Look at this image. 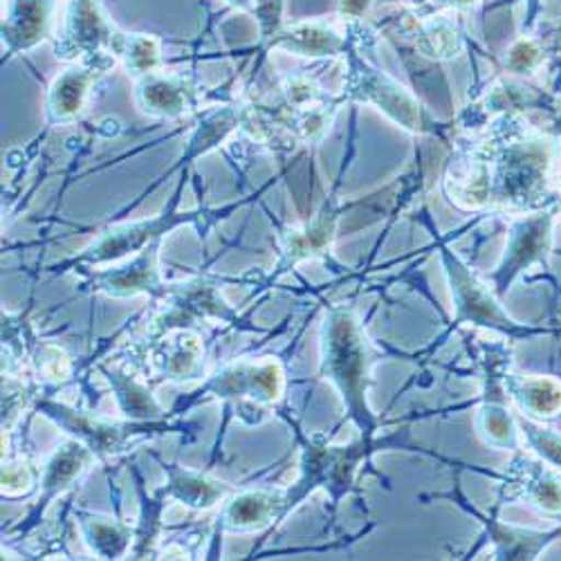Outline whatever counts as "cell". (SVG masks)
<instances>
[{
  "label": "cell",
  "instance_id": "17",
  "mask_svg": "<svg viewBox=\"0 0 561 561\" xmlns=\"http://www.w3.org/2000/svg\"><path fill=\"white\" fill-rule=\"evenodd\" d=\"M102 373L117 398L122 413L128 420H135V423H149V420H160L164 415L162 407L158 404V400L145 382L128 376L124 368L117 366H102Z\"/></svg>",
  "mask_w": 561,
  "mask_h": 561
},
{
  "label": "cell",
  "instance_id": "25",
  "mask_svg": "<svg viewBox=\"0 0 561 561\" xmlns=\"http://www.w3.org/2000/svg\"><path fill=\"white\" fill-rule=\"evenodd\" d=\"M38 479L41 472L36 470L34 462L25 458L8 462L3 467V496H25L34 490Z\"/></svg>",
  "mask_w": 561,
  "mask_h": 561
},
{
  "label": "cell",
  "instance_id": "13",
  "mask_svg": "<svg viewBox=\"0 0 561 561\" xmlns=\"http://www.w3.org/2000/svg\"><path fill=\"white\" fill-rule=\"evenodd\" d=\"M95 460H98V456L92 454L90 447L83 445L81 440L72 438V440L64 443L50 456V460L45 462L43 472H41V479H38V485H41L38 507H45L55 496H59L61 492L70 490L75 485V481H79L81 474Z\"/></svg>",
  "mask_w": 561,
  "mask_h": 561
},
{
  "label": "cell",
  "instance_id": "9",
  "mask_svg": "<svg viewBox=\"0 0 561 561\" xmlns=\"http://www.w3.org/2000/svg\"><path fill=\"white\" fill-rule=\"evenodd\" d=\"M201 90L198 85L180 75L149 72L135 79V98L139 108L158 119H175L196 108Z\"/></svg>",
  "mask_w": 561,
  "mask_h": 561
},
{
  "label": "cell",
  "instance_id": "29",
  "mask_svg": "<svg viewBox=\"0 0 561 561\" xmlns=\"http://www.w3.org/2000/svg\"><path fill=\"white\" fill-rule=\"evenodd\" d=\"M280 95H284L286 106L290 108H308L314 104L319 88L314 85L312 79L297 75V77L284 79V83H280Z\"/></svg>",
  "mask_w": 561,
  "mask_h": 561
},
{
  "label": "cell",
  "instance_id": "11",
  "mask_svg": "<svg viewBox=\"0 0 561 561\" xmlns=\"http://www.w3.org/2000/svg\"><path fill=\"white\" fill-rule=\"evenodd\" d=\"M293 507L290 494L274 490H248L225 499L218 526L222 533H252L272 526Z\"/></svg>",
  "mask_w": 561,
  "mask_h": 561
},
{
  "label": "cell",
  "instance_id": "27",
  "mask_svg": "<svg viewBox=\"0 0 561 561\" xmlns=\"http://www.w3.org/2000/svg\"><path fill=\"white\" fill-rule=\"evenodd\" d=\"M522 400L537 413H554L561 407V387L550 380H530L522 389Z\"/></svg>",
  "mask_w": 561,
  "mask_h": 561
},
{
  "label": "cell",
  "instance_id": "35",
  "mask_svg": "<svg viewBox=\"0 0 561 561\" xmlns=\"http://www.w3.org/2000/svg\"><path fill=\"white\" fill-rule=\"evenodd\" d=\"M447 3H451V5H472L474 3V0H447Z\"/></svg>",
  "mask_w": 561,
  "mask_h": 561
},
{
  "label": "cell",
  "instance_id": "4",
  "mask_svg": "<svg viewBox=\"0 0 561 561\" xmlns=\"http://www.w3.org/2000/svg\"><path fill=\"white\" fill-rule=\"evenodd\" d=\"M178 196L173 198L171 207L153 218L145 220H135V222H124L106 229L95 243L88 245L79 256H75L68 265H79V267H100L108 263H119L126 256H133L137 252H142L149 248L153 241L164 239L171 229H175L182 222H190L194 214H175Z\"/></svg>",
  "mask_w": 561,
  "mask_h": 561
},
{
  "label": "cell",
  "instance_id": "33",
  "mask_svg": "<svg viewBox=\"0 0 561 561\" xmlns=\"http://www.w3.org/2000/svg\"><path fill=\"white\" fill-rule=\"evenodd\" d=\"M368 3H370V0H344L342 12L348 14V16H359L368 8Z\"/></svg>",
  "mask_w": 561,
  "mask_h": 561
},
{
  "label": "cell",
  "instance_id": "19",
  "mask_svg": "<svg viewBox=\"0 0 561 561\" xmlns=\"http://www.w3.org/2000/svg\"><path fill=\"white\" fill-rule=\"evenodd\" d=\"M449 274H451V284H454V295L458 304V312L467 319L483 321V323H505L503 314L490 299V295L477 284V280L470 276L462 265L456 261L449 263Z\"/></svg>",
  "mask_w": 561,
  "mask_h": 561
},
{
  "label": "cell",
  "instance_id": "30",
  "mask_svg": "<svg viewBox=\"0 0 561 561\" xmlns=\"http://www.w3.org/2000/svg\"><path fill=\"white\" fill-rule=\"evenodd\" d=\"M254 14L261 27V43L263 48L276 36V32L284 27V0H256Z\"/></svg>",
  "mask_w": 561,
  "mask_h": 561
},
{
  "label": "cell",
  "instance_id": "22",
  "mask_svg": "<svg viewBox=\"0 0 561 561\" xmlns=\"http://www.w3.org/2000/svg\"><path fill=\"white\" fill-rule=\"evenodd\" d=\"M239 126H243V106L237 104V106H225L220 111H214L203 119V124L194 133L186 158H198L211 151L233 128Z\"/></svg>",
  "mask_w": 561,
  "mask_h": 561
},
{
  "label": "cell",
  "instance_id": "7",
  "mask_svg": "<svg viewBox=\"0 0 561 561\" xmlns=\"http://www.w3.org/2000/svg\"><path fill=\"white\" fill-rule=\"evenodd\" d=\"M160 245L162 239L153 241L142 252L133 254L130 261L100 270L90 276L88 286L98 293H104L108 297H135V295H149L156 301H162L167 295V284L162 280L158 259H160Z\"/></svg>",
  "mask_w": 561,
  "mask_h": 561
},
{
  "label": "cell",
  "instance_id": "12",
  "mask_svg": "<svg viewBox=\"0 0 561 561\" xmlns=\"http://www.w3.org/2000/svg\"><path fill=\"white\" fill-rule=\"evenodd\" d=\"M55 0H10L3 21V41L8 55H19L36 48L50 36Z\"/></svg>",
  "mask_w": 561,
  "mask_h": 561
},
{
  "label": "cell",
  "instance_id": "5",
  "mask_svg": "<svg viewBox=\"0 0 561 561\" xmlns=\"http://www.w3.org/2000/svg\"><path fill=\"white\" fill-rule=\"evenodd\" d=\"M164 312L153 319L151 337H160L175 329H190L198 321L218 319V321H237V312L225 301L220 288L211 278H194L186 284H175L167 288Z\"/></svg>",
  "mask_w": 561,
  "mask_h": 561
},
{
  "label": "cell",
  "instance_id": "23",
  "mask_svg": "<svg viewBox=\"0 0 561 561\" xmlns=\"http://www.w3.org/2000/svg\"><path fill=\"white\" fill-rule=\"evenodd\" d=\"M32 364L36 370V378L43 382H66L72 376V359L70 355L53 344H38L32 353Z\"/></svg>",
  "mask_w": 561,
  "mask_h": 561
},
{
  "label": "cell",
  "instance_id": "2",
  "mask_svg": "<svg viewBox=\"0 0 561 561\" xmlns=\"http://www.w3.org/2000/svg\"><path fill=\"white\" fill-rule=\"evenodd\" d=\"M36 409L48 415L55 425L66 430L72 438L81 440L83 445L90 447V451L98 458L106 460L113 458L133 445L147 440L156 432H169L171 425L162 423V420H149V423H108V420H102L92 413L72 409L61 402L53 400H38Z\"/></svg>",
  "mask_w": 561,
  "mask_h": 561
},
{
  "label": "cell",
  "instance_id": "28",
  "mask_svg": "<svg viewBox=\"0 0 561 561\" xmlns=\"http://www.w3.org/2000/svg\"><path fill=\"white\" fill-rule=\"evenodd\" d=\"M34 393H36V387L14 378H5L3 382V427L5 430L14 425L16 415L30 404L32 398H36Z\"/></svg>",
  "mask_w": 561,
  "mask_h": 561
},
{
  "label": "cell",
  "instance_id": "20",
  "mask_svg": "<svg viewBox=\"0 0 561 561\" xmlns=\"http://www.w3.org/2000/svg\"><path fill=\"white\" fill-rule=\"evenodd\" d=\"M113 55L124 68L135 77H145L149 72L160 70L162 64V45L156 36L149 34H126L117 32L113 43Z\"/></svg>",
  "mask_w": 561,
  "mask_h": 561
},
{
  "label": "cell",
  "instance_id": "26",
  "mask_svg": "<svg viewBox=\"0 0 561 561\" xmlns=\"http://www.w3.org/2000/svg\"><path fill=\"white\" fill-rule=\"evenodd\" d=\"M415 45L420 53H425L427 57H436V59H447L454 57L458 50V38L454 34V30L445 27V25H434L432 30L417 34Z\"/></svg>",
  "mask_w": 561,
  "mask_h": 561
},
{
  "label": "cell",
  "instance_id": "1",
  "mask_svg": "<svg viewBox=\"0 0 561 561\" xmlns=\"http://www.w3.org/2000/svg\"><path fill=\"white\" fill-rule=\"evenodd\" d=\"M323 370L342 391L348 409L364 425L368 420L366 393V346L351 312L337 308L323 325Z\"/></svg>",
  "mask_w": 561,
  "mask_h": 561
},
{
  "label": "cell",
  "instance_id": "31",
  "mask_svg": "<svg viewBox=\"0 0 561 561\" xmlns=\"http://www.w3.org/2000/svg\"><path fill=\"white\" fill-rule=\"evenodd\" d=\"M483 430L494 443H505L510 438V417L503 411L490 409L483 415Z\"/></svg>",
  "mask_w": 561,
  "mask_h": 561
},
{
  "label": "cell",
  "instance_id": "32",
  "mask_svg": "<svg viewBox=\"0 0 561 561\" xmlns=\"http://www.w3.org/2000/svg\"><path fill=\"white\" fill-rule=\"evenodd\" d=\"M535 59H537V50L533 48V45L530 43H519L510 55V66L522 70V68H528Z\"/></svg>",
  "mask_w": 561,
  "mask_h": 561
},
{
  "label": "cell",
  "instance_id": "34",
  "mask_svg": "<svg viewBox=\"0 0 561 561\" xmlns=\"http://www.w3.org/2000/svg\"><path fill=\"white\" fill-rule=\"evenodd\" d=\"M225 3H227V5H231V8L241 10V12H254L256 0H225Z\"/></svg>",
  "mask_w": 561,
  "mask_h": 561
},
{
  "label": "cell",
  "instance_id": "10",
  "mask_svg": "<svg viewBox=\"0 0 561 561\" xmlns=\"http://www.w3.org/2000/svg\"><path fill=\"white\" fill-rule=\"evenodd\" d=\"M149 359L160 380L190 382L203 376L205 346L192 329H175L151 342Z\"/></svg>",
  "mask_w": 561,
  "mask_h": 561
},
{
  "label": "cell",
  "instance_id": "18",
  "mask_svg": "<svg viewBox=\"0 0 561 561\" xmlns=\"http://www.w3.org/2000/svg\"><path fill=\"white\" fill-rule=\"evenodd\" d=\"M77 522L85 537V543L100 559H119L130 548L133 528L128 524L100 517V514H90L77 510Z\"/></svg>",
  "mask_w": 561,
  "mask_h": 561
},
{
  "label": "cell",
  "instance_id": "8",
  "mask_svg": "<svg viewBox=\"0 0 561 561\" xmlns=\"http://www.w3.org/2000/svg\"><path fill=\"white\" fill-rule=\"evenodd\" d=\"M117 64V57L111 53L90 55L79 61H72L50 85L48 90V122L66 124L81 115L90 88L102 77H106Z\"/></svg>",
  "mask_w": 561,
  "mask_h": 561
},
{
  "label": "cell",
  "instance_id": "24",
  "mask_svg": "<svg viewBox=\"0 0 561 561\" xmlns=\"http://www.w3.org/2000/svg\"><path fill=\"white\" fill-rule=\"evenodd\" d=\"M543 241V225L541 222H530L528 227H524L517 237H514V243L510 248V256L505 261L503 274H512L517 267H522L524 263H528L537 250L541 248Z\"/></svg>",
  "mask_w": 561,
  "mask_h": 561
},
{
  "label": "cell",
  "instance_id": "21",
  "mask_svg": "<svg viewBox=\"0 0 561 561\" xmlns=\"http://www.w3.org/2000/svg\"><path fill=\"white\" fill-rule=\"evenodd\" d=\"M541 160L533 153H512L503 160L499 167V184L501 194L510 201H519L522 196H528L539 178H541Z\"/></svg>",
  "mask_w": 561,
  "mask_h": 561
},
{
  "label": "cell",
  "instance_id": "15",
  "mask_svg": "<svg viewBox=\"0 0 561 561\" xmlns=\"http://www.w3.org/2000/svg\"><path fill=\"white\" fill-rule=\"evenodd\" d=\"M164 472H167V485L162 494L178 499L180 503L190 505L194 510H209L231 494V488L227 483L205 477L201 472L184 470V467H178V465H164Z\"/></svg>",
  "mask_w": 561,
  "mask_h": 561
},
{
  "label": "cell",
  "instance_id": "14",
  "mask_svg": "<svg viewBox=\"0 0 561 561\" xmlns=\"http://www.w3.org/2000/svg\"><path fill=\"white\" fill-rule=\"evenodd\" d=\"M335 220H337L335 207L325 205L312 222L288 229L284 237V254H280V261L276 265V274L288 272L293 265H297L304 259L321 254L325 245L331 243Z\"/></svg>",
  "mask_w": 561,
  "mask_h": 561
},
{
  "label": "cell",
  "instance_id": "3",
  "mask_svg": "<svg viewBox=\"0 0 561 561\" xmlns=\"http://www.w3.org/2000/svg\"><path fill=\"white\" fill-rule=\"evenodd\" d=\"M284 368L276 359H239L218 368L198 393L237 402L241 415L245 409L265 415V407L284 396Z\"/></svg>",
  "mask_w": 561,
  "mask_h": 561
},
{
  "label": "cell",
  "instance_id": "16",
  "mask_svg": "<svg viewBox=\"0 0 561 561\" xmlns=\"http://www.w3.org/2000/svg\"><path fill=\"white\" fill-rule=\"evenodd\" d=\"M342 38L325 25L297 23L280 27L276 36L265 45V50H286L299 57H329L340 53Z\"/></svg>",
  "mask_w": 561,
  "mask_h": 561
},
{
  "label": "cell",
  "instance_id": "6",
  "mask_svg": "<svg viewBox=\"0 0 561 561\" xmlns=\"http://www.w3.org/2000/svg\"><path fill=\"white\" fill-rule=\"evenodd\" d=\"M117 27L106 19L100 0H68L66 25L55 45L57 59L79 61L90 55H113Z\"/></svg>",
  "mask_w": 561,
  "mask_h": 561
}]
</instances>
